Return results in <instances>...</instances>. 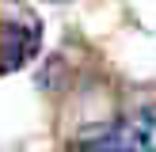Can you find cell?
Segmentation results:
<instances>
[{
  "label": "cell",
  "mask_w": 156,
  "mask_h": 152,
  "mask_svg": "<svg viewBox=\"0 0 156 152\" xmlns=\"http://www.w3.org/2000/svg\"><path fill=\"white\" fill-rule=\"evenodd\" d=\"M65 152H156V106H141L95 133L80 137Z\"/></svg>",
  "instance_id": "1"
},
{
  "label": "cell",
  "mask_w": 156,
  "mask_h": 152,
  "mask_svg": "<svg viewBox=\"0 0 156 152\" xmlns=\"http://www.w3.org/2000/svg\"><path fill=\"white\" fill-rule=\"evenodd\" d=\"M42 46V27L34 23H0V72H12V68H23Z\"/></svg>",
  "instance_id": "2"
}]
</instances>
